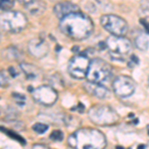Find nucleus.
Listing matches in <instances>:
<instances>
[{"mask_svg": "<svg viewBox=\"0 0 149 149\" xmlns=\"http://www.w3.org/2000/svg\"><path fill=\"white\" fill-rule=\"evenodd\" d=\"M60 28L65 35L74 40H85L93 31V23L88 15L74 12L61 19Z\"/></svg>", "mask_w": 149, "mask_h": 149, "instance_id": "nucleus-1", "label": "nucleus"}, {"mask_svg": "<svg viewBox=\"0 0 149 149\" xmlns=\"http://www.w3.org/2000/svg\"><path fill=\"white\" fill-rule=\"evenodd\" d=\"M69 145L74 148H97L105 147V136L97 129L81 128L69 136Z\"/></svg>", "mask_w": 149, "mask_h": 149, "instance_id": "nucleus-2", "label": "nucleus"}, {"mask_svg": "<svg viewBox=\"0 0 149 149\" xmlns=\"http://www.w3.org/2000/svg\"><path fill=\"white\" fill-rule=\"evenodd\" d=\"M28 19L20 11H6L0 14V29L9 33H19L25 30Z\"/></svg>", "mask_w": 149, "mask_h": 149, "instance_id": "nucleus-3", "label": "nucleus"}, {"mask_svg": "<svg viewBox=\"0 0 149 149\" xmlns=\"http://www.w3.org/2000/svg\"><path fill=\"white\" fill-rule=\"evenodd\" d=\"M88 118L98 125H110L119 120V115L109 105H93L88 110Z\"/></svg>", "mask_w": 149, "mask_h": 149, "instance_id": "nucleus-4", "label": "nucleus"}, {"mask_svg": "<svg viewBox=\"0 0 149 149\" xmlns=\"http://www.w3.org/2000/svg\"><path fill=\"white\" fill-rule=\"evenodd\" d=\"M111 77V67L105 61L95 58L90 62L86 78L88 81L102 84Z\"/></svg>", "mask_w": 149, "mask_h": 149, "instance_id": "nucleus-5", "label": "nucleus"}, {"mask_svg": "<svg viewBox=\"0 0 149 149\" xmlns=\"http://www.w3.org/2000/svg\"><path fill=\"white\" fill-rule=\"evenodd\" d=\"M105 44L109 49L110 57L116 61H124V56L132 49L131 42L123 36L111 35L107 38Z\"/></svg>", "mask_w": 149, "mask_h": 149, "instance_id": "nucleus-6", "label": "nucleus"}, {"mask_svg": "<svg viewBox=\"0 0 149 149\" xmlns=\"http://www.w3.org/2000/svg\"><path fill=\"white\" fill-rule=\"evenodd\" d=\"M102 26L114 36H124L128 31V25L123 18L113 14H107L100 17Z\"/></svg>", "mask_w": 149, "mask_h": 149, "instance_id": "nucleus-7", "label": "nucleus"}, {"mask_svg": "<svg viewBox=\"0 0 149 149\" xmlns=\"http://www.w3.org/2000/svg\"><path fill=\"white\" fill-rule=\"evenodd\" d=\"M90 58L86 54H80L73 57L69 63V74L74 79L86 78L90 66Z\"/></svg>", "mask_w": 149, "mask_h": 149, "instance_id": "nucleus-8", "label": "nucleus"}, {"mask_svg": "<svg viewBox=\"0 0 149 149\" xmlns=\"http://www.w3.org/2000/svg\"><path fill=\"white\" fill-rule=\"evenodd\" d=\"M33 98L37 102L46 107L53 105L58 100V93L53 86H41L32 90L31 92Z\"/></svg>", "mask_w": 149, "mask_h": 149, "instance_id": "nucleus-9", "label": "nucleus"}, {"mask_svg": "<svg viewBox=\"0 0 149 149\" xmlns=\"http://www.w3.org/2000/svg\"><path fill=\"white\" fill-rule=\"evenodd\" d=\"M113 92L118 97H130L134 93L136 88V84L130 77L119 76L114 80L112 84Z\"/></svg>", "mask_w": 149, "mask_h": 149, "instance_id": "nucleus-10", "label": "nucleus"}, {"mask_svg": "<svg viewBox=\"0 0 149 149\" xmlns=\"http://www.w3.org/2000/svg\"><path fill=\"white\" fill-rule=\"evenodd\" d=\"M28 50L33 57L41 59L49 53V45L41 38H36L29 42Z\"/></svg>", "mask_w": 149, "mask_h": 149, "instance_id": "nucleus-11", "label": "nucleus"}, {"mask_svg": "<svg viewBox=\"0 0 149 149\" xmlns=\"http://www.w3.org/2000/svg\"><path fill=\"white\" fill-rule=\"evenodd\" d=\"M84 86H85L86 91L88 93H91L93 97H97L98 98H107L110 95L109 90L105 88L103 85H102V84L88 81V83H86Z\"/></svg>", "mask_w": 149, "mask_h": 149, "instance_id": "nucleus-12", "label": "nucleus"}, {"mask_svg": "<svg viewBox=\"0 0 149 149\" xmlns=\"http://www.w3.org/2000/svg\"><path fill=\"white\" fill-rule=\"evenodd\" d=\"M79 11H80V8L76 4L69 1H64L61 2V3H58L54 7V12L59 19H62L65 16L69 15V14L74 13V12H79Z\"/></svg>", "mask_w": 149, "mask_h": 149, "instance_id": "nucleus-13", "label": "nucleus"}, {"mask_svg": "<svg viewBox=\"0 0 149 149\" xmlns=\"http://www.w3.org/2000/svg\"><path fill=\"white\" fill-rule=\"evenodd\" d=\"M20 67L22 69V71L24 72V74H25V76L27 77L28 80L38 81L39 79H41L42 73H41L40 69L38 67H36L35 65L23 63L20 65Z\"/></svg>", "mask_w": 149, "mask_h": 149, "instance_id": "nucleus-14", "label": "nucleus"}, {"mask_svg": "<svg viewBox=\"0 0 149 149\" xmlns=\"http://www.w3.org/2000/svg\"><path fill=\"white\" fill-rule=\"evenodd\" d=\"M45 3L41 0H32L26 4V9L31 15H39L42 14L45 10Z\"/></svg>", "mask_w": 149, "mask_h": 149, "instance_id": "nucleus-15", "label": "nucleus"}, {"mask_svg": "<svg viewBox=\"0 0 149 149\" xmlns=\"http://www.w3.org/2000/svg\"><path fill=\"white\" fill-rule=\"evenodd\" d=\"M2 58L5 61H17L22 58V54L15 47H9L2 51Z\"/></svg>", "mask_w": 149, "mask_h": 149, "instance_id": "nucleus-16", "label": "nucleus"}, {"mask_svg": "<svg viewBox=\"0 0 149 149\" xmlns=\"http://www.w3.org/2000/svg\"><path fill=\"white\" fill-rule=\"evenodd\" d=\"M135 46L136 48H138L140 51H146L148 49V45H149V40L145 35H139L135 38Z\"/></svg>", "mask_w": 149, "mask_h": 149, "instance_id": "nucleus-17", "label": "nucleus"}, {"mask_svg": "<svg viewBox=\"0 0 149 149\" xmlns=\"http://www.w3.org/2000/svg\"><path fill=\"white\" fill-rule=\"evenodd\" d=\"M51 84H52L53 88H55V90H56V88H62L64 86V83H63V81H62L61 77H60L59 74H55V76L52 77Z\"/></svg>", "mask_w": 149, "mask_h": 149, "instance_id": "nucleus-18", "label": "nucleus"}, {"mask_svg": "<svg viewBox=\"0 0 149 149\" xmlns=\"http://www.w3.org/2000/svg\"><path fill=\"white\" fill-rule=\"evenodd\" d=\"M48 128H49V126H48L47 124H44V123H35L32 127L33 130H34L35 132H37V133H39V134L45 133V132L48 130Z\"/></svg>", "mask_w": 149, "mask_h": 149, "instance_id": "nucleus-19", "label": "nucleus"}, {"mask_svg": "<svg viewBox=\"0 0 149 149\" xmlns=\"http://www.w3.org/2000/svg\"><path fill=\"white\" fill-rule=\"evenodd\" d=\"M1 130H3V131H5V133L7 134V135H9L10 137H12V138H14V139H16V140H18L19 142H20L21 144H26V141H25V139L24 138H22L21 137L20 135H18L17 133H15V132H12V131H10V130H7V129H5V128H0Z\"/></svg>", "mask_w": 149, "mask_h": 149, "instance_id": "nucleus-20", "label": "nucleus"}, {"mask_svg": "<svg viewBox=\"0 0 149 149\" xmlns=\"http://www.w3.org/2000/svg\"><path fill=\"white\" fill-rule=\"evenodd\" d=\"M14 1L13 0H0V9L1 10L8 11L13 7Z\"/></svg>", "mask_w": 149, "mask_h": 149, "instance_id": "nucleus-21", "label": "nucleus"}, {"mask_svg": "<svg viewBox=\"0 0 149 149\" xmlns=\"http://www.w3.org/2000/svg\"><path fill=\"white\" fill-rule=\"evenodd\" d=\"M50 139L53 141H62L64 139V133L61 130H54L50 135Z\"/></svg>", "mask_w": 149, "mask_h": 149, "instance_id": "nucleus-22", "label": "nucleus"}, {"mask_svg": "<svg viewBox=\"0 0 149 149\" xmlns=\"http://www.w3.org/2000/svg\"><path fill=\"white\" fill-rule=\"evenodd\" d=\"M12 97L15 98V102L18 105H24L25 104V95H21V93H12Z\"/></svg>", "mask_w": 149, "mask_h": 149, "instance_id": "nucleus-23", "label": "nucleus"}, {"mask_svg": "<svg viewBox=\"0 0 149 149\" xmlns=\"http://www.w3.org/2000/svg\"><path fill=\"white\" fill-rule=\"evenodd\" d=\"M9 84V81L7 77L4 74L3 72L0 71V86H6Z\"/></svg>", "mask_w": 149, "mask_h": 149, "instance_id": "nucleus-24", "label": "nucleus"}, {"mask_svg": "<svg viewBox=\"0 0 149 149\" xmlns=\"http://www.w3.org/2000/svg\"><path fill=\"white\" fill-rule=\"evenodd\" d=\"M140 11L143 12V15L145 17H149V4L144 3L140 7Z\"/></svg>", "mask_w": 149, "mask_h": 149, "instance_id": "nucleus-25", "label": "nucleus"}, {"mask_svg": "<svg viewBox=\"0 0 149 149\" xmlns=\"http://www.w3.org/2000/svg\"><path fill=\"white\" fill-rule=\"evenodd\" d=\"M140 23H141V25L145 28V30L147 31V33H149V23L147 21H146L145 19H140Z\"/></svg>", "mask_w": 149, "mask_h": 149, "instance_id": "nucleus-26", "label": "nucleus"}, {"mask_svg": "<svg viewBox=\"0 0 149 149\" xmlns=\"http://www.w3.org/2000/svg\"><path fill=\"white\" fill-rule=\"evenodd\" d=\"M130 62L133 65H138L139 64V59L137 56H135V55H131L130 56Z\"/></svg>", "mask_w": 149, "mask_h": 149, "instance_id": "nucleus-27", "label": "nucleus"}, {"mask_svg": "<svg viewBox=\"0 0 149 149\" xmlns=\"http://www.w3.org/2000/svg\"><path fill=\"white\" fill-rule=\"evenodd\" d=\"M79 111H80V112L85 111V107H84L83 103H80V104H79Z\"/></svg>", "mask_w": 149, "mask_h": 149, "instance_id": "nucleus-28", "label": "nucleus"}, {"mask_svg": "<svg viewBox=\"0 0 149 149\" xmlns=\"http://www.w3.org/2000/svg\"><path fill=\"white\" fill-rule=\"evenodd\" d=\"M9 72H10L11 76L13 77V78H14V77L16 76V74H17V73H16L15 71H14V68H9Z\"/></svg>", "mask_w": 149, "mask_h": 149, "instance_id": "nucleus-29", "label": "nucleus"}, {"mask_svg": "<svg viewBox=\"0 0 149 149\" xmlns=\"http://www.w3.org/2000/svg\"><path fill=\"white\" fill-rule=\"evenodd\" d=\"M37 147H44V148H47L46 145H42V144H35L34 145V148H37Z\"/></svg>", "mask_w": 149, "mask_h": 149, "instance_id": "nucleus-30", "label": "nucleus"}, {"mask_svg": "<svg viewBox=\"0 0 149 149\" xmlns=\"http://www.w3.org/2000/svg\"><path fill=\"white\" fill-rule=\"evenodd\" d=\"M20 2H22V3H24V4H28L29 2H31L32 0H19Z\"/></svg>", "mask_w": 149, "mask_h": 149, "instance_id": "nucleus-31", "label": "nucleus"}, {"mask_svg": "<svg viewBox=\"0 0 149 149\" xmlns=\"http://www.w3.org/2000/svg\"><path fill=\"white\" fill-rule=\"evenodd\" d=\"M142 147H143V148L145 147V145H144V144H140V145L138 146V148H142Z\"/></svg>", "mask_w": 149, "mask_h": 149, "instance_id": "nucleus-32", "label": "nucleus"}, {"mask_svg": "<svg viewBox=\"0 0 149 149\" xmlns=\"http://www.w3.org/2000/svg\"><path fill=\"white\" fill-rule=\"evenodd\" d=\"M134 115H133V113H129V115H128V117H130V118H132Z\"/></svg>", "mask_w": 149, "mask_h": 149, "instance_id": "nucleus-33", "label": "nucleus"}, {"mask_svg": "<svg viewBox=\"0 0 149 149\" xmlns=\"http://www.w3.org/2000/svg\"><path fill=\"white\" fill-rule=\"evenodd\" d=\"M0 40H1V35H0Z\"/></svg>", "mask_w": 149, "mask_h": 149, "instance_id": "nucleus-34", "label": "nucleus"}]
</instances>
